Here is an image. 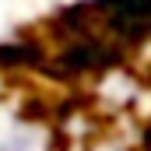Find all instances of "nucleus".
Listing matches in <instances>:
<instances>
[{"label":"nucleus","instance_id":"nucleus-1","mask_svg":"<svg viewBox=\"0 0 151 151\" xmlns=\"http://www.w3.org/2000/svg\"><path fill=\"white\" fill-rule=\"evenodd\" d=\"M95 11H106V25L116 39L141 46L151 28V0H95Z\"/></svg>","mask_w":151,"mask_h":151},{"label":"nucleus","instance_id":"nucleus-2","mask_svg":"<svg viewBox=\"0 0 151 151\" xmlns=\"http://www.w3.org/2000/svg\"><path fill=\"white\" fill-rule=\"evenodd\" d=\"M42 63V49L35 42H0V67L21 70V67H35Z\"/></svg>","mask_w":151,"mask_h":151}]
</instances>
